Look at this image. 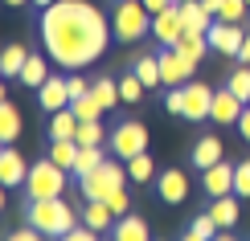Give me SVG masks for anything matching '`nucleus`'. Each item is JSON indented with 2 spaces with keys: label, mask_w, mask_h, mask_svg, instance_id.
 Wrapping results in <instances>:
<instances>
[{
  "label": "nucleus",
  "mask_w": 250,
  "mask_h": 241,
  "mask_svg": "<svg viewBox=\"0 0 250 241\" xmlns=\"http://www.w3.org/2000/svg\"><path fill=\"white\" fill-rule=\"evenodd\" d=\"M115 37V29L107 25L103 8L90 0H54L41 13V41L45 54L58 61L62 70H86L107 54V41Z\"/></svg>",
  "instance_id": "obj_1"
},
{
  "label": "nucleus",
  "mask_w": 250,
  "mask_h": 241,
  "mask_svg": "<svg viewBox=\"0 0 250 241\" xmlns=\"http://www.w3.org/2000/svg\"><path fill=\"white\" fill-rule=\"evenodd\" d=\"M25 225H33L41 229L45 237H66L70 229L78 225V213H74V204H66L62 196H54V201H29L25 208Z\"/></svg>",
  "instance_id": "obj_2"
},
{
  "label": "nucleus",
  "mask_w": 250,
  "mask_h": 241,
  "mask_svg": "<svg viewBox=\"0 0 250 241\" xmlns=\"http://www.w3.org/2000/svg\"><path fill=\"white\" fill-rule=\"evenodd\" d=\"M111 29H115V41L131 45V41L152 33V13L144 8V0H119L111 13Z\"/></svg>",
  "instance_id": "obj_3"
},
{
  "label": "nucleus",
  "mask_w": 250,
  "mask_h": 241,
  "mask_svg": "<svg viewBox=\"0 0 250 241\" xmlns=\"http://www.w3.org/2000/svg\"><path fill=\"white\" fill-rule=\"evenodd\" d=\"M66 176H70L66 167L54 164V160L45 155L41 164L29 167V176H25V196H29V201H54V196L66 192Z\"/></svg>",
  "instance_id": "obj_4"
},
{
  "label": "nucleus",
  "mask_w": 250,
  "mask_h": 241,
  "mask_svg": "<svg viewBox=\"0 0 250 241\" xmlns=\"http://www.w3.org/2000/svg\"><path fill=\"white\" fill-rule=\"evenodd\" d=\"M131 176H127V167L115 164V160H103L95 172H86V176H78V188H82V196L86 201H107L115 188H123Z\"/></svg>",
  "instance_id": "obj_5"
},
{
  "label": "nucleus",
  "mask_w": 250,
  "mask_h": 241,
  "mask_svg": "<svg viewBox=\"0 0 250 241\" xmlns=\"http://www.w3.org/2000/svg\"><path fill=\"white\" fill-rule=\"evenodd\" d=\"M148 151V127H144L140 119H123L115 123V131H111V155L115 160H135V155Z\"/></svg>",
  "instance_id": "obj_6"
},
{
  "label": "nucleus",
  "mask_w": 250,
  "mask_h": 241,
  "mask_svg": "<svg viewBox=\"0 0 250 241\" xmlns=\"http://www.w3.org/2000/svg\"><path fill=\"white\" fill-rule=\"evenodd\" d=\"M160 78H164V86H185V82H193L197 74V61H189L181 54V49H172V45H160Z\"/></svg>",
  "instance_id": "obj_7"
},
{
  "label": "nucleus",
  "mask_w": 250,
  "mask_h": 241,
  "mask_svg": "<svg viewBox=\"0 0 250 241\" xmlns=\"http://www.w3.org/2000/svg\"><path fill=\"white\" fill-rule=\"evenodd\" d=\"M205 37H209V49H213V54L238 57V49H242V41H246V29H242V25H230V20H213Z\"/></svg>",
  "instance_id": "obj_8"
},
{
  "label": "nucleus",
  "mask_w": 250,
  "mask_h": 241,
  "mask_svg": "<svg viewBox=\"0 0 250 241\" xmlns=\"http://www.w3.org/2000/svg\"><path fill=\"white\" fill-rule=\"evenodd\" d=\"M209 111H213V90L205 86V82H185V107H181V119L201 123V119H209Z\"/></svg>",
  "instance_id": "obj_9"
},
{
  "label": "nucleus",
  "mask_w": 250,
  "mask_h": 241,
  "mask_svg": "<svg viewBox=\"0 0 250 241\" xmlns=\"http://www.w3.org/2000/svg\"><path fill=\"white\" fill-rule=\"evenodd\" d=\"M152 37L160 41V45H176V41L185 37V17H181V4L164 8V13L152 17Z\"/></svg>",
  "instance_id": "obj_10"
},
{
  "label": "nucleus",
  "mask_w": 250,
  "mask_h": 241,
  "mask_svg": "<svg viewBox=\"0 0 250 241\" xmlns=\"http://www.w3.org/2000/svg\"><path fill=\"white\" fill-rule=\"evenodd\" d=\"M156 196H160L164 204H185V196H189V176H185L181 167L160 172L156 176Z\"/></svg>",
  "instance_id": "obj_11"
},
{
  "label": "nucleus",
  "mask_w": 250,
  "mask_h": 241,
  "mask_svg": "<svg viewBox=\"0 0 250 241\" xmlns=\"http://www.w3.org/2000/svg\"><path fill=\"white\" fill-rule=\"evenodd\" d=\"M234 167L238 164H213V167H205L201 172V188H205V196H226V192H234Z\"/></svg>",
  "instance_id": "obj_12"
},
{
  "label": "nucleus",
  "mask_w": 250,
  "mask_h": 241,
  "mask_svg": "<svg viewBox=\"0 0 250 241\" xmlns=\"http://www.w3.org/2000/svg\"><path fill=\"white\" fill-rule=\"evenodd\" d=\"M25 176H29V167L21 160V151L13 143H4V151H0V184L4 188H25Z\"/></svg>",
  "instance_id": "obj_13"
},
{
  "label": "nucleus",
  "mask_w": 250,
  "mask_h": 241,
  "mask_svg": "<svg viewBox=\"0 0 250 241\" xmlns=\"http://www.w3.org/2000/svg\"><path fill=\"white\" fill-rule=\"evenodd\" d=\"M242 111H246V102L238 98L234 90H213V111H209V119H213V123H222V127H234Z\"/></svg>",
  "instance_id": "obj_14"
},
{
  "label": "nucleus",
  "mask_w": 250,
  "mask_h": 241,
  "mask_svg": "<svg viewBox=\"0 0 250 241\" xmlns=\"http://www.w3.org/2000/svg\"><path fill=\"white\" fill-rule=\"evenodd\" d=\"M37 94H41V111H49V114L70 107V86H66V78H62V74H49L45 82H41Z\"/></svg>",
  "instance_id": "obj_15"
},
{
  "label": "nucleus",
  "mask_w": 250,
  "mask_h": 241,
  "mask_svg": "<svg viewBox=\"0 0 250 241\" xmlns=\"http://www.w3.org/2000/svg\"><path fill=\"white\" fill-rule=\"evenodd\" d=\"M115 208H111L107 201H86L82 204V225H90V229H99V233H111L115 229Z\"/></svg>",
  "instance_id": "obj_16"
},
{
  "label": "nucleus",
  "mask_w": 250,
  "mask_h": 241,
  "mask_svg": "<svg viewBox=\"0 0 250 241\" xmlns=\"http://www.w3.org/2000/svg\"><path fill=\"white\" fill-rule=\"evenodd\" d=\"M189 164L197 167V172H205V167L222 164V139H217V135H205V139H197V143H193V151H189Z\"/></svg>",
  "instance_id": "obj_17"
},
{
  "label": "nucleus",
  "mask_w": 250,
  "mask_h": 241,
  "mask_svg": "<svg viewBox=\"0 0 250 241\" xmlns=\"http://www.w3.org/2000/svg\"><path fill=\"white\" fill-rule=\"evenodd\" d=\"M111 237H115V241H156L152 229H148V221H144V217H135V213L119 217L115 229H111Z\"/></svg>",
  "instance_id": "obj_18"
},
{
  "label": "nucleus",
  "mask_w": 250,
  "mask_h": 241,
  "mask_svg": "<svg viewBox=\"0 0 250 241\" xmlns=\"http://www.w3.org/2000/svg\"><path fill=\"white\" fill-rule=\"evenodd\" d=\"M205 213L217 221V229H234L238 225V192H226V196H213V204Z\"/></svg>",
  "instance_id": "obj_19"
},
{
  "label": "nucleus",
  "mask_w": 250,
  "mask_h": 241,
  "mask_svg": "<svg viewBox=\"0 0 250 241\" xmlns=\"http://www.w3.org/2000/svg\"><path fill=\"white\" fill-rule=\"evenodd\" d=\"M181 17H185V29H197V33H209V25L217 20L201 0H181Z\"/></svg>",
  "instance_id": "obj_20"
},
{
  "label": "nucleus",
  "mask_w": 250,
  "mask_h": 241,
  "mask_svg": "<svg viewBox=\"0 0 250 241\" xmlns=\"http://www.w3.org/2000/svg\"><path fill=\"white\" fill-rule=\"evenodd\" d=\"M74 131H78V114L70 107L49 114V139H74Z\"/></svg>",
  "instance_id": "obj_21"
},
{
  "label": "nucleus",
  "mask_w": 250,
  "mask_h": 241,
  "mask_svg": "<svg viewBox=\"0 0 250 241\" xmlns=\"http://www.w3.org/2000/svg\"><path fill=\"white\" fill-rule=\"evenodd\" d=\"M172 49H181V54L189 57V61H201V57H205V49H209V37L197 33V29H185V37L176 41Z\"/></svg>",
  "instance_id": "obj_22"
},
{
  "label": "nucleus",
  "mask_w": 250,
  "mask_h": 241,
  "mask_svg": "<svg viewBox=\"0 0 250 241\" xmlns=\"http://www.w3.org/2000/svg\"><path fill=\"white\" fill-rule=\"evenodd\" d=\"M17 135H21V111H17L8 98H0V139L13 143Z\"/></svg>",
  "instance_id": "obj_23"
},
{
  "label": "nucleus",
  "mask_w": 250,
  "mask_h": 241,
  "mask_svg": "<svg viewBox=\"0 0 250 241\" xmlns=\"http://www.w3.org/2000/svg\"><path fill=\"white\" fill-rule=\"evenodd\" d=\"M49 78V66H45V61H41L37 54H29V61H25V70H21V86H29V90H41V82H45Z\"/></svg>",
  "instance_id": "obj_24"
},
{
  "label": "nucleus",
  "mask_w": 250,
  "mask_h": 241,
  "mask_svg": "<svg viewBox=\"0 0 250 241\" xmlns=\"http://www.w3.org/2000/svg\"><path fill=\"white\" fill-rule=\"evenodd\" d=\"M131 74L135 78H140L144 82V86H164V78H160V57H156V54H148V57H140V61H135V70H131Z\"/></svg>",
  "instance_id": "obj_25"
},
{
  "label": "nucleus",
  "mask_w": 250,
  "mask_h": 241,
  "mask_svg": "<svg viewBox=\"0 0 250 241\" xmlns=\"http://www.w3.org/2000/svg\"><path fill=\"white\" fill-rule=\"evenodd\" d=\"M49 160H54V164H62L66 172H74L78 143H74V139H49Z\"/></svg>",
  "instance_id": "obj_26"
},
{
  "label": "nucleus",
  "mask_w": 250,
  "mask_h": 241,
  "mask_svg": "<svg viewBox=\"0 0 250 241\" xmlns=\"http://www.w3.org/2000/svg\"><path fill=\"white\" fill-rule=\"evenodd\" d=\"M25 61H29L25 45H8L4 54H0V74H4V78H21V70H25Z\"/></svg>",
  "instance_id": "obj_27"
},
{
  "label": "nucleus",
  "mask_w": 250,
  "mask_h": 241,
  "mask_svg": "<svg viewBox=\"0 0 250 241\" xmlns=\"http://www.w3.org/2000/svg\"><path fill=\"white\" fill-rule=\"evenodd\" d=\"M103 139H111V135H103V123H99V119L78 123V131H74V143H78V148H103Z\"/></svg>",
  "instance_id": "obj_28"
},
{
  "label": "nucleus",
  "mask_w": 250,
  "mask_h": 241,
  "mask_svg": "<svg viewBox=\"0 0 250 241\" xmlns=\"http://www.w3.org/2000/svg\"><path fill=\"white\" fill-rule=\"evenodd\" d=\"M90 94H95V102H99L103 111H111L115 102H123L119 98V82H111V78H99L95 86H90Z\"/></svg>",
  "instance_id": "obj_29"
},
{
  "label": "nucleus",
  "mask_w": 250,
  "mask_h": 241,
  "mask_svg": "<svg viewBox=\"0 0 250 241\" xmlns=\"http://www.w3.org/2000/svg\"><path fill=\"white\" fill-rule=\"evenodd\" d=\"M226 90H234L242 102H250V66L238 61V70H230V78H226Z\"/></svg>",
  "instance_id": "obj_30"
},
{
  "label": "nucleus",
  "mask_w": 250,
  "mask_h": 241,
  "mask_svg": "<svg viewBox=\"0 0 250 241\" xmlns=\"http://www.w3.org/2000/svg\"><path fill=\"white\" fill-rule=\"evenodd\" d=\"M127 176L135 184H148L152 176H156V164H152V155L144 151V155H135V160H127Z\"/></svg>",
  "instance_id": "obj_31"
},
{
  "label": "nucleus",
  "mask_w": 250,
  "mask_h": 241,
  "mask_svg": "<svg viewBox=\"0 0 250 241\" xmlns=\"http://www.w3.org/2000/svg\"><path fill=\"white\" fill-rule=\"evenodd\" d=\"M107 160L103 155V148H78V160H74V176H86V172H95V167Z\"/></svg>",
  "instance_id": "obj_32"
},
{
  "label": "nucleus",
  "mask_w": 250,
  "mask_h": 241,
  "mask_svg": "<svg viewBox=\"0 0 250 241\" xmlns=\"http://www.w3.org/2000/svg\"><path fill=\"white\" fill-rule=\"evenodd\" d=\"M70 111L78 114V123H90V119H103V107L95 102V94H82V98L70 102Z\"/></svg>",
  "instance_id": "obj_33"
},
{
  "label": "nucleus",
  "mask_w": 250,
  "mask_h": 241,
  "mask_svg": "<svg viewBox=\"0 0 250 241\" xmlns=\"http://www.w3.org/2000/svg\"><path fill=\"white\" fill-rule=\"evenodd\" d=\"M144 90H148V86H144L135 74H123V78H119V98L127 102V107H135V102L144 98Z\"/></svg>",
  "instance_id": "obj_34"
},
{
  "label": "nucleus",
  "mask_w": 250,
  "mask_h": 241,
  "mask_svg": "<svg viewBox=\"0 0 250 241\" xmlns=\"http://www.w3.org/2000/svg\"><path fill=\"white\" fill-rule=\"evenodd\" d=\"M246 13H250V4H246V0H226V4H222V13H217V20L242 25V20H246Z\"/></svg>",
  "instance_id": "obj_35"
},
{
  "label": "nucleus",
  "mask_w": 250,
  "mask_h": 241,
  "mask_svg": "<svg viewBox=\"0 0 250 241\" xmlns=\"http://www.w3.org/2000/svg\"><path fill=\"white\" fill-rule=\"evenodd\" d=\"M234 192L242 196V201H250V160H242L234 167Z\"/></svg>",
  "instance_id": "obj_36"
},
{
  "label": "nucleus",
  "mask_w": 250,
  "mask_h": 241,
  "mask_svg": "<svg viewBox=\"0 0 250 241\" xmlns=\"http://www.w3.org/2000/svg\"><path fill=\"white\" fill-rule=\"evenodd\" d=\"M189 229H193V233H201L205 241H209V237H217V233H222V229H217V221H213V217H209V213H201V217H193V225H189Z\"/></svg>",
  "instance_id": "obj_37"
},
{
  "label": "nucleus",
  "mask_w": 250,
  "mask_h": 241,
  "mask_svg": "<svg viewBox=\"0 0 250 241\" xmlns=\"http://www.w3.org/2000/svg\"><path fill=\"white\" fill-rule=\"evenodd\" d=\"M107 204L115 208V217H127V213H131V196H127V188H115V192L107 196Z\"/></svg>",
  "instance_id": "obj_38"
},
{
  "label": "nucleus",
  "mask_w": 250,
  "mask_h": 241,
  "mask_svg": "<svg viewBox=\"0 0 250 241\" xmlns=\"http://www.w3.org/2000/svg\"><path fill=\"white\" fill-rule=\"evenodd\" d=\"M58 241H103L99 229H90V225H74L66 237H58Z\"/></svg>",
  "instance_id": "obj_39"
},
{
  "label": "nucleus",
  "mask_w": 250,
  "mask_h": 241,
  "mask_svg": "<svg viewBox=\"0 0 250 241\" xmlns=\"http://www.w3.org/2000/svg\"><path fill=\"white\" fill-rule=\"evenodd\" d=\"M181 107H185V86H168V94H164V111L181 114Z\"/></svg>",
  "instance_id": "obj_40"
},
{
  "label": "nucleus",
  "mask_w": 250,
  "mask_h": 241,
  "mask_svg": "<svg viewBox=\"0 0 250 241\" xmlns=\"http://www.w3.org/2000/svg\"><path fill=\"white\" fill-rule=\"evenodd\" d=\"M66 86H70V102L82 98V94H90V82L82 78V74H70V78H66Z\"/></svg>",
  "instance_id": "obj_41"
},
{
  "label": "nucleus",
  "mask_w": 250,
  "mask_h": 241,
  "mask_svg": "<svg viewBox=\"0 0 250 241\" xmlns=\"http://www.w3.org/2000/svg\"><path fill=\"white\" fill-rule=\"evenodd\" d=\"M8 241H49L41 229H33V225H25V229H17V233H8Z\"/></svg>",
  "instance_id": "obj_42"
},
{
  "label": "nucleus",
  "mask_w": 250,
  "mask_h": 241,
  "mask_svg": "<svg viewBox=\"0 0 250 241\" xmlns=\"http://www.w3.org/2000/svg\"><path fill=\"white\" fill-rule=\"evenodd\" d=\"M234 127H238V131H242V139L250 143V102H246V111H242V114H238V123H234Z\"/></svg>",
  "instance_id": "obj_43"
},
{
  "label": "nucleus",
  "mask_w": 250,
  "mask_h": 241,
  "mask_svg": "<svg viewBox=\"0 0 250 241\" xmlns=\"http://www.w3.org/2000/svg\"><path fill=\"white\" fill-rule=\"evenodd\" d=\"M176 0H144V8H148V13L156 17V13H164V8H172Z\"/></svg>",
  "instance_id": "obj_44"
},
{
  "label": "nucleus",
  "mask_w": 250,
  "mask_h": 241,
  "mask_svg": "<svg viewBox=\"0 0 250 241\" xmlns=\"http://www.w3.org/2000/svg\"><path fill=\"white\" fill-rule=\"evenodd\" d=\"M238 61H242V66H250V29H246V41H242V49H238Z\"/></svg>",
  "instance_id": "obj_45"
},
{
  "label": "nucleus",
  "mask_w": 250,
  "mask_h": 241,
  "mask_svg": "<svg viewBox=\"0 0 250 241\" xmlns=\"http://www.w3.org/2000/svg\"><path fill=\"white\" fill-rule=\"evenodd\" d=\"M201 4H205V8H209V13L217 17V13H222V4H226V0H201Z\"/></svg>",
  "instance_id": "obj_46"
},
{
  "label": "nucleus",
  "mask_w": 250,
  "mask_h": 241,
  "mask_svg": "<svg viewBox=\"0 0 250 241\" xmlns=\"http://www.w3.org/2000/svg\"><path fill=\"white\" fill-rule=\"evenodd\" d=\"M209 241H238V237H234V229H222V233H217V237H209Z\"/></svg>",
  "instance_id": "obj_47"
},
{
  "label": "nucleus",
  "mask_w": 250,
  "mask_h": 241,
  "mask_svg": "<svg viewBox=\"0 0 250 241\" xmlns=\"http://www.w3.org/2000/svg\"><path fill=\"white\" fill-rule=\"evenodd\" d=\"M181 241H205V237H201V233H193V229H189V233H185Z\"/></svg>",
  "instance_id": "obj_48"
},
{
  "label": "nucleus",
  "mask_w": 250,
  "mask_h": 241,
  "mask_svg": "<svg viewBox=\"0 0 250 241\" xmlns=\"http://www.w3.org/2000/svg\"><path fill=\"white\" fill-rule=\"evenodd\" d=\"M4 4H13V8H21V4H33V0H4Z\"/></svg>",
  "instance_id": "obj_49"
},
{
  "label": "nucleus",
  "mask_w": 250,
  "mask_h": 241,
  "mask_svg": "<svg viewBox=\"0 0 250 241\" xmlns=\"http://www.w3.org/2000/svg\"><path fill=\"white\" fill-rule=\"evenodd\" d=\"M33 4H37V8H49V4H54V0H33Z\"/></svg>",
  "instance_id": "obj_50"
},
{
  "label": "nucleus",
  "mask_w": 250,
  "mask_h": 241,
  "mask_svg": "<svg viewBox=\"0 0 250 241\" xmlns=\"http://www.w3.org/2000/svg\"><path fill=\"white\" fill-rule=\"evenodd\" d=\"M107 241H115V237H111V233H107Z\"/></svg>",
  "instance_id": "obj_51"
},
{
  "label": "nucleus",
  "mask_w": 250,
  "mask_h": 241,
  "mask_svg": "<svg viewBox=\"0 0 250 241\" xmlns=\"http://www.w3.org/2000/svg\"><path fill=\"white\" fill-rule=\"evenodd\" d=\"M176 4H181V0H176Z\"/></svg>",
  "instance_id": "obj_52"
},
{
  "label": "nucleus",
  "mask_w": 250,
  "mask_h": 241,
  "mask_svg": "<svg viewBox=\"0 0 250 241\" xmlns=\"http://www.w3.org/2000/svg\"><path fill=\"white\" fill-rule=\"evenodd\" d=\"M246 4H250V0H246Z\"/></svg>",
  "instance_id": "obj_53"
}]
</instances>
